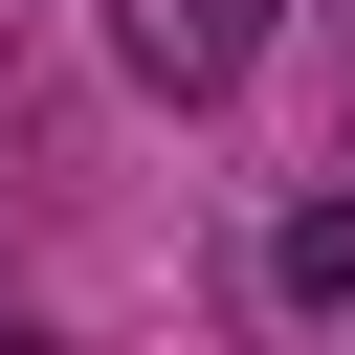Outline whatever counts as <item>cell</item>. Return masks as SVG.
Returning a JSON list of instances; mask_svg holds the SVG:
<instances>
[{"instance_id":"6da1fadb","label":"cell","mask_w":355,"mask_h":355,"mask_svg":"<svg viewBox=\"0 0 355 355\" xmlns=\"http://www.w3.org/2000/svg\"><path fill=\"white\" fill-rule=\"evenodd\" d=\"M111 67L200 111V89H244V67H266V0H111Z\"/></svg>"},{"instance_id":"7a4b0ae2","label":"cell","mask_w":355,"mask_h":355,"mask_svg":"<svg viewBox=\"0 0 355 355\" xmlns=\"http://www.w3.org/2000/svg\"><path fill=\"white\" fill-rule=\"evenodd\" d=\"M266 288H288V311H355V200H288V222H266Z\"/></svg>"}]
</instances>
